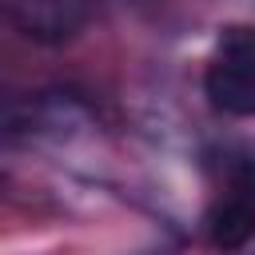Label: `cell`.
<instances>
[{
    "label": "cell",
    "instance_id": "cell-3",
    "mask_svg": "<svg viewBox=\"0 0 255 255\" xmlns=\"http://www.w3.org/2000/svg\"><path fill=\"white\" fill-rule=\"evenodd\" d=\"M207 235L219 251H239L255 239V199L251 195H231L207 215Z\"/></svg>",
    "mask_w": 255,
    "mask_h": 255
},
{
    "label": "cell",
    "instance_id": "cell-4",
    "mask_svg": "<svg viewBox=\"0 0 255 255\" xmlns=\"http://www.w3.org/2000/svg\"><path fill=\"white\" fill-rule=\"evenodd\" d=\"M235 195H251L255 199V159H243L235 167Z\"/></svg>",
    "mask_w": 255,
    "mask_h": 255
},
{
    "label": "cell",
    "instance_id": "cell-2",
    "mask_svg": "<svg viewBox=\"0 0 255 255\" xmlns=\"http://www.w3.org/2000/svg\"><path fill=\"white\" fill-rule=\"evenodd\" d=\"M4 12L20 36L56 48L84 32L92 0H4Z\"/></svg>",
    "mask_w": 255,
    "mask_h": 255
},
{
    "label": "cell",
    "instance_id": "cell-1",
    "mask_svg": "<svg viewBox=\"0 0 255 255\" xmlns=\"http://www.w3.org/2000/svg\"><path fill=\"white\" fill-rule=\"evenodd\" d=\"M203 92L223 116H255V28L227 24L215 60L203 72Z\"/></svg>",
    "mask_w": 255,
    "mask_h": 255
}]
</instances>
